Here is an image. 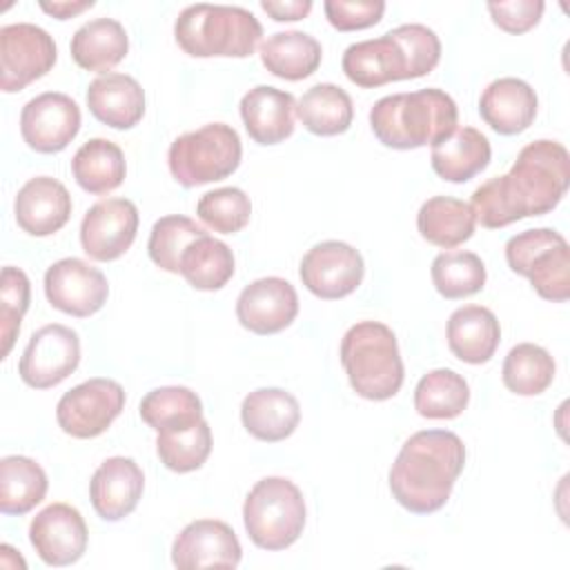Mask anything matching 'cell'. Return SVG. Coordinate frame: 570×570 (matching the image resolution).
<instances>
[{"label":"cell","instance_id":"obj_39","mask_svg":"<svg viewBox=\"0 0 570 570\" xmlns=\"http://www.w3.org/2000/svg\"><path fill=\"white\" fill-rule=\"evenodd\" d=\"M432 283L434 289L450 301L472 296L485 285V265L474 252L452 249L441 252L432 261Z\"/></svg>","mask_w":570,"mask_h":570},{"label":"cell","instance_id":"obj_17","mask_svg":"<svg viewBox=\"0 0 570 570\" xmlns=\"http://www.w3.org/2000/svg\"><path fill=\"white\" fill-rule=\"evenodd\" d=\"M243 548L236 532L218 519H196L187 523L171 546V563L180 570L236 568Z\"/></svg>","mask_w":570,"mask_h":570},{"label":"cell","instance_id":"obj_13","mask_svg":"<svg viewBox=\"0 0 570 570\" xmlns=\"http://www.w3.org/2000/svg\"><path fill=\"white\" fill-rule=\"evenodd\" d=\"M80 122V107L60 91L38 94L20 111V134L38 154L62 151L78 136Z\"/></svg>","mask_w":570,"mask_h":570},{"label":"cell","instance_id":"obj_27","mask_svg":"<svg viewBox=\"0 0 570 570\" xmlns=\"http://www.w3.org/2000/svg\"><path fill=\"white\" fill-rule=\"evenodd\" d=\"M490 140L474 127H456L448 138L432 145L430 163L439 178L465 183L490 165Z\"/></svg>","mask_w":570,"mask_h":570},{"label":"cell","instance_id":"obj_40","mask_svg":"<svg viewBox=\"0 0 570 570\" xmlns=\"http://www.w3.org/2000/svg\"><path fill=\"white\" fill-rule=\"evenodd\" d=\"M205 234L207 232L189 216H180V214L163 216L154 223L149 234V243H147L149 258L160 269L180 274V256L196 238Z\"/></svg>","mask_w":570,"mask_h":570},{"label":"cell","instance_id":"obj_1","mask_svg":"<svg viewBox=\"0 0 570 570\" xmlns=\"http://www.w3.org/2000/svg\"><path fill=\"white\" fill-rule=\"evenodd\" d=\"M570 185V154L557 140H532L519 154L508 174L485 180L472 194L474 218L499 229L528 216L552 212Z\"/></svg>","mask_w":570,"mask_h":570},{"label":"cell","instance_id":"obj_25","mask_svg":"<svg viewBox=\"0 0 570 570\" xmlns=\"http://www.w3.org/2000/svg\"><path fill=\"white\" fill-rule=\"evenodd\" d=\"M243 428L258 441L278 443L294 434L301 421L296 396L281 387H258L243 399Z\"/></svg>","mask_w":570,"mask_h":570},{"label":"cell","instance_id":"obj_22","mask_svg":"<svg viewBox=\"0 0 570 570\" xmlns=\"http://www.w3.org/2000/svg\"><path fill=\"white\" fill-rule=\"evenodd\" d=\"M343 73L363 89H374L387 82L407 80V62L401 45L383 33L379 38L361 40L343 51Z\"/></svg>","mask_w":570,"mask_h":570},{"label":"cell","instance_id":"obj_4","mask_svg":"<svg viewBox=\"0 0 570 570\" xmlns=\"http://www.w3.org/2000/svg\"><path fill=\"white\" fill-rule=\"evenodd\" d=\"M261 36L258 18L234 4H189L174 22L178 47L194 58H247L256 51Z\"/></svg>","mask_w":570,"mask_h":570},{"label":"cell","instance_id":"obj_6","mask_svg":"<svg viewBox=\"0 0 570 570\" xmlns=\"http://www.w3.org/2000/svg\"><path fill=\"white\" fill-rule=\"evenodd\" d=\"M305 517L303 492L285 476L256 481L243 503L245 530L263 550L289 548L303 534Z\"/></svg>","mask_w":570,"mask_h":570},{"label":"cell","instance_id":"obj_14","mask_svg":"<svg viewBox=\"0 0 570 570\" xmlns=\"http://www.w3.org/2000/svg\"><path fill=\"white\" fill-rule=\"evenodd\" d=\"M45 294L51 307L69 316L96 314L109 296L105 274L82 258H60L45 272Z\"/></svg>","mask_w":570,"mask_h":570},{"label":"cell","instance_id":"obj_9","mask_svg":"<svg viewBox=\"0 0 570 570\" xmlns=\"http://www.w3.org/2000/svg\"><path fill=\"white\" fill-rule=\"evenodd\" d=\"M122 407V385L114 379L96 376L60 396L56 405V421L60 430L73 439H94L120 416Z\"/></svg>","mask_w":570,"mask_h":570},{"label":"cell","instance_id":"obj_2","mask_svg":"<svg viewBox=\"0 0 570 570\" xmlns=\"http://www.w3.org/2000/svg\"><path fill=\"white\" fill-rule=\"evenodd\" d=\"M465 465V445L450 430L414 432L399 450L387 483L399 505L414 514L441 510Z\"/></svg>","mask_w":570,"mask_h":570},{"label":"cell","instance_id":"obj_28","mask_svg":"<svg viewBox=\"0 0 570 570\" xmlns=\"http://www.w3.org/2000/svg\"><path fill=\"white\" fill-rule=\"evenodd\" d=\"M71 58L87 71L109 73L129 51V36L114 18H94L71 38Z\"/></svg>","mask_w":570,"mask_h":570},{"label":"cell","instance_id":"obj_42","mask_svg":"<svg viewBox=\"0 0 570 570\" xmlns=\"http://www.w3.org/2000/svg\"><path fill=\"white\" fill-rule=\"evenodd\" d=\"M31 283L20 267L7 265L0 276V336H2V356L7 358L16 336L20 334V323L24 312L29 309Z\"/></svg>","mask_w":570,"mask_h":570},{"label":"cell","instance_id":"obj_44","mask_svg":"<svg viewBox=\"0 0 570 570\" xmlns=\"http://www.w3.org/2000/svg\"><path fill=\"white\" fill-rule=\"evenodd\" d=\"M327 22L338 31H358L374 27L385 11L383 0H325Z\"/></svg>","mask_w":570,"mask_h":570},{"label":"cell","instance_id":"obj_45","mask_svg":"<svg viewBox=\"0 0 570 570\" xmlns=\"http://www.w3.org/2000/svg\"><path fill=\"white\" fill-rule=\"evenodd\" d=\"M546 4L541 0H512V2H488L492 22L508 33H523L539 24Z\"/></svg>","mask_w":570,"mask_h":570},{"label":"cell","instance_id":"obj_16","mask_svg":"<svg viewBox=\"0 0 570 570\" xmlns=\"http://www.w3.org/2000/svg\"><path fill=\"white\" fill-rule=\"evenodd\" d=\"M87 523L69 503H51L29 525V541L47 566H71L87 550Z\"/></svg>","mask_w":570,"mask_h":570},{"label":"cell","instance_id":"obj_11","mask_svg":"<svg viewBox=\"0 0 570 570\" xmlns=\"http://www.w3.org/2000/svg\"><path fill=\"white\" fill-rule=\"evenodd\" d=\"M80 363V338L78 332L49 323L31 334L20 363V379L36 390H47L62 383Z\"/></svg>","mask_w":570,"mask_h":570},{"label":"cell","instance_id":"obj_29","mask_svg":"<svg viewBox=\"0 0 570 570\" xmlns=\"http://www.w3.org/2000/svg\"><path fill=\"white\" fill-rule=\"evenodd\" d=\"M321 42L305 31H278L261 42L263 67L283 80H303L321 65Z\"/></svg>","mask_w":570,"mask_h":570},{"label":"cell","instance_id":"obj_21","mask_svg":"<svg viewBox=\"0 0 570 570\" xmlns=\"http://www.w3.org/2000/svg\"><path fill=\"white\" fill-rule=\"evenodd\" d=\"M537 94L534 89L514 76L492 80L481 98L479 114L501 136H514L525 131L537 118Z\"/></svg>","mask_w":570,"mask_h":570},{"label":"cell","instance_id":"obj_3","mask_svg":"<svg viewBox=\"0 0 570 570\" xmlns=\"http://www.w3.org/2000/svg\"><path fill=\"white\" fill-rule=\"evenodd\" d=\"M456 102L436 87L383 96L370 109L374 136L392 149L436 145L456 129Z\"/></svg>","mask_w":570,"mask_h":570},{"label":"cell","instance_id":"obj_32","mask_svg":"<svg viewBox=\"0 0 570 570\" xmlns=\"http://www.w3.org/2000/svg\"><path fill=\"white\" fill-rule=\"evenodd\" d=\"M296 116L314 136L345 134L354 118V105L345 89L332 82L309 87L296 102Z\"/></svg>","mask_w":570,"mask_h":570},{"label":"cell","instance_id":"obj_15","mask_svg":"<svg viewBox=\"0 0 570 570\" xmlns=\"http://www.w3.org/2000/svg\"><path fill=\"white\" fill-rule=\"evenodd\" d=\"M138 232V209L129 198H105L91 205L80 223L82 252L100 263L120 258Z\"/></svg>","mask_w":570,"mask_h":570},{"label":"cell","instance_id":"obj_5","mask_svg":"<svg viewBox=\"0 0 570 570\" xmlns=\"http://www.w3.org/2000/svg\"><path fill=\"white\" fill-rule=\"evenodd\" d=\"M341 365L352 390L367 401L392 399L405 376L396 334L381 321H358L343 334Z\"/></svg>","mask_w":570,"mask_h":570},{"label":"cell","instance_id":"obj_18","mask_svg":"<svg viewBox=\"0 0 570 570\" xmlns=\"http://www.w3.org/2000/svg\"><path fill=\"white\" fill-rule=\"evenodd\" d=\"M298 314V294L294 285L281 276L252 281L236 301L238 323L261 336L276 334L292 325Z\"/></svg>","mask_w":570,"mask_h":570},{"label":"cell","instance_id":"obj_7","mask_svg":"<svg viewBox=\"0 0 570 570\" xmlns=\"http://www.w3.org/2000/svg\"><path fill=\"white\" fill-rule=\"evenodd\" d=\"M243 156L240 136L225 122H209L178 136L167 151L174 180L183 187H198L232 176Z\"/></svg>","mask_w":570,"mask_h":570},{"label":"cell","instance_id":"obj_38","mask_svg":"<svg viewBox=\"0 0 570 570\" xmlns=\"http://www.w3.org/2000/svg\"><path fill=\"white\" fill-rule=\"evenodd\" d=\"M212 452V428L205 419L194 425L163 430L156 436V454L160 463L178 474L198 470Z\"/></svg>","mask_w":570,"mask_h":570},{"label":"cell","instance_id":"obj_8","mask_svg":"<svg viewBox=\"0 0 570 570\" xmlns=\"http://www.w3.org/2000/svg\"><path fill=\"white\" fill-rule=\"evenodd\" d=\"M505 261L514 274L530 281L541 298L552 303L568 301L570 247L559 232L537 227L512 236L505 243Z\"/></svg>","mask_w":570,"mask_h":570},{"label":"cell","instance_id":"obj_10","mask_svg":"<svg viewBox=\"0 0 570 570\" xmlns=\"http://www.w3.org/2000/svg\"><path fill=\"white\" fill-rule=\"evenodd\" d=\"M58 49L49 31L31 22L4 24L0 29V89L20 91L47 76L56 65Z\"/></svg>","mask_w":570,"mask_h":570},{"label":"cell","instance_id":"obj_33","mask_svg":"<svg viewBox=\"0 0 570 570\" xmlns=\"http://www.w3.org/2000/svg\"><path fill=\"white\" fill-rule=\"evenodd\" d=\"M47 472L29 456L11 454L0 461V512L27 514L47 494Z\"/></svg>","mask_w":570,"mask_h":570},{"label":"cell","instance_id":"obj_23","mask_svg":"<svg viewBox=\"0 0 570 570\" xmlns=\"http://www.w3.org/2000/svg\"><path fill=\"white\" fill-rule=\"evenodd\" d=\"M296 100L289 91L258 85L240 98V118L258 145H278L294 134Z\"/></svg>","mask_w":570,"mask_h":570},{"label":"cell","instance_id":"obj_43","mask_svg":"<svg viewBox=\"0 0 570 570\" xmlns=\"http://www.w3.org/2000/svg\"><path fill=\"white\" fill-rule=\"evenodd\" d=\"M403 49L405 62H407V80L421 78L430 73L439 60H441V40L439 36L419 22L401 24L392 31H387Z\"/></svg>","mask_w":570,"mask_h":570},{"label":"cell","instance_id":"obj_36","mask_svg":"<svg viewBox=\"0 0 570 570\" xmlns=\"http://www.w3.org/2000/svg\"><path fill=\"white\" fill-rule=\"evenodd\" d=\"M140 419L156 432L194 425L203 419V403L185 385H165L147 392L140 401Z\"/></svg>","mask_w":570,"mask_h":570},{"label":"cell","instance_id":"obj_12","mask_svg":"<svg viewBox=\"0 0 570 570\" xmlns=\"http://www.w3.org/2000/svg\"><path fill=\"white\" fill-rule=\"evenodd\" d=\"M365 263L358 249L343 240H323L301 261L303 285L323 301L350 296L363 281Z\"/></svg>","mask_w":570,"mask_h":570},{"label":"cell","instance_id":"obj_24","mask_svg":"<svg viewBox=\"0 0 570 570\" xmlns=\"http://www.w3.org/2000/svg\"><path fill=\"white\" fill-rule=\"evenodd\" d=\"M87 107L102 125L131 129L145 116V91L140 82L127 73H100L87 87Z\"/></svg>","mask_w":570,"mask_h":570},{"label":"cell","instance_id":"obj_30","mask_svg":"<svg viewBox=\"0 0 570 570\" xmlns=\"http://www.w3.org/2000/svg\"><path fill=\"white\" fill-rule=\"evenodd\" d=\"M476 227L474 212L468 203L452 196L428 198L416 214L419 234L436 247H456L472 238Z\"/></svg>","mask_w":570,"mask_h":570},{"label":"cell","instance_id":"obj_20","mask_svg":"<svg viewBox=\"0 0 570 570\" xmlns=\"http://www.w3.org/2000/svg\"><path fill=\"white\" fill-rule=\"evenodd\" d=\"M13 214L18 227L29 236H51L67 225L71 216V196L60 180L36 176L18 189Z\"/></svg>","mask_w":570,"mask_h":570},{"label":"cell","instance_id":"obj_41","mask_svg":"<svg viewBox=\"0 0 570 570\" xmlns=\"http://www.w3.org/2000/svg\"><path fill=\"white\" fill-rule=\"evenodd\" d=\"M198 218L218 234L240 232L252 216V200L240 187H218L200 196Z\"/></svg>","mask_w":570,"mask_h":570},{"label":"cell","instance_id":"obj_26","mask_svg":"<svg viewBox=\"0 0 570 570\" xmlns=\"http://www.w3.org/2000/svg\"><path fill=\"white\" fill-rule=\"evenodd\" d=\"M450 352L470 365L488 363L501 341V327L492 309L483 305H463L454 309L445 327Z\"/></svg>","mask_w":570,"mask_h":570},{"label":"cell","instance_id":"obj_31","mask_svg":"<svg viewBox=\"0 0 570 570\" xmlns=\"http://www.w3.org/2000/svg\"><path fill=\"white\" fill-rule=\"evenodd\" d=\"M71 174L85 191L94 196L109 194L125 180V154L107 138H91L73 154Z\"/></svg>","mask_w":570,"mask_h":570},{"label":"cell","instance_id":"obj_47","mask_svg":"<svg viewBox=\"0 0 570 570\" xmlns=\"http://www.w3.org/2000/svg\"><path fill=\"white\" fill-rule=\"evenodd\" d=\"M94 4H96L94 0H56V2H40V9L58 20H67L82 13L85 9H91Z\"/></svg>","mask_w":570,"mask_h":570},{"label":"cell","instance_id":"obj_34","mask_svg":"<svg viewBox=\"0 0 570 570\" xmlns=\"http://www.w3.org/2000/svg\"><path fill=\"white\" fill-rule=\"evenodd\" d=\"M180 274L194 289H220L234 276V254L229 245L205 234L196 238L180 256Z\"/></svg>","mask_w":570,"mask_h":570},{"label":"cell","instance_id":"obj_37","mask_svg":"<svg viewBox=\"0 0 570 570\" xmlns=\"http://www.w3.org/2000/svg\"><path fill=\"white\" fill-rule=\"evenodd\" d=\"M554 358L548 350L534 343L514 345L501 367L503 385L519 396H537L546 392L554 379Z\"/></svg>","mask_w":570,"mask_h":570},{"label":"cell","instance_id":"obj_19","mask_svg":"<svg viewBox=\"0 0 570 570\" xmlns=\"http://www.w3.org/2000/svg\"><path fill=\"white\" fill-rule=\"evenodd\" d=\"M145 474L129 456L105 459L89 483V499L105 521H120L131 514L142 497Z\"/></svg>","mask_w":570,"mask_h":570},{"label":"cell","instance_id":"obj_35","mask_svg":"<svg viewBox=\"0 0 570 570\" xmlns=\"http://www.w3.org/2000/svg\"><path fill=\"white\" fill-rule=\"evenodd\" d=\"M470 401L468 381L448 367L421 376L414 390V410L425 419H454Z\"/></svg>","mask_w":570,"mask_h":570},{"label":"cell","instance_id":"obj_46","mask_svg":"<svg viewBox=\"0 0 570 570\" xmlns=\"http://www.w3.org/2000/svg\"><path fill=\"white\" fill-rule=\"evenodd\" d=\"M261 9L276 22H294L312 11V0H261Z\"/></svg>","mask_w":570,"mask_h":570}]
</instances>
